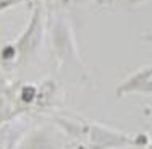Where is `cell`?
<instances>
[{
	"mask_svg": "<svg viewBox=\"0 0 152 149\" xmlns=\"http://www.w3.org/2000/svg\"><path fill=\"white\" fill-rule=\"evenodd\" d=\"M3 84H5V78H3V75L0 73V88H3Z\"/></svg>",
	"mask_w": 152,
	"mask_h": 149,
	"instance_id": "3957f363",
	"label": "cell"
},
{
	"mask_svg": "<svg viewBox=\"0 0 152 149\" xmlns=\"http://www.w3.org/2000/svg\"><path fill=\"white\" fill-rule=\"evenodd\" d=\"M13 3H16V0H0V10L7 8V7L13 5Z\"/></svg>",
	"mask_w": 152,
	"mask_h": 149,
	"instance_id": "7a4b0ae2",
	"label": "cell"
},
{
	"mask_svg": "<svg viewBox=\"0 0 152 149\" xmlns=\"http://www.w3.org/2000/svg\"><path fill=\"white\" fill-rule=\"evenodd\" d=\"M34 97H36V89L32 88V86L23 88V91H21V99H23L24 102H31Z\"/></svg>",
	"mask_w": 152,
	"mask_h": 149,
	"instance_id": "6da1fadb",
	"label": "cell"
}]
</instances>
